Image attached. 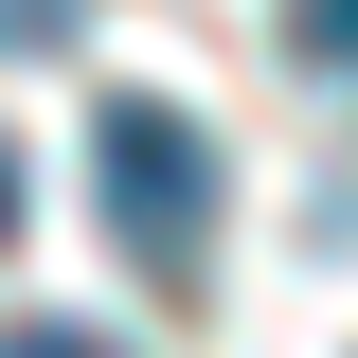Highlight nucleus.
Instances as JSON below:
<instances>
[{
	"mask_svg": "<svg viewBox=\"0 0 358 358\" xmlns=\"http://www.w3.org/2000/svg\"><path fill=\"white\" fill-rule=\"evenodd\" d=\"M90 197H108V233H126L143 268H197V251H215V126L126 90V108L90 126Z\"/></svg>",
	"mask_w": 358,
	"mask_h": 358,
	"instance_id": "nucleus-1",
	"label": "nucleus"
},
{
	"mask_svg": "<svg viewBox=\"0 0 358 358\" xmlns=\"http://www.w3.org/2000/svg\"><path fill=\"white\" fill-rule=\"evenodd\" d=\"M287 54H322V72H358V0H287Z\"/></svg>",
	"mask_w": 358,
	"mask_h": 358,
	"instance_id": "nucleus-2",
	"label": "nucleus"
},
{
	"mask_svg": "<svg viewBox=\"0 0 358 358\" xmlns=\"http://www.w3.org/2000/svg\"><path fill=\"white\" fill-rule=\"evenodd\" d=\"M0 358H126V341H90V322H0Z\"/></svg>",
	"mask_w": 358,
	"mask_h": 358,
	"instance_id": "nucleus-3",
	"label": "nucleus"
},
{
	"mask_svg": "<svg viewBox=\"0 0 358 358\" xmlns=\"http://www.w3.org/2000/svg\"><path fill=\"white\" fill-rule=\"evenodd\" d=\"M72 36V0H0V54H54Z\"/></svg>",
	"mask_w": 358,
	"mask_h": 358,
	"instance_id": "nucleus-4",
	"label": "nucleus"
},
{
	"mask_svg": "<svg viewBox=\"0 0 358 358\" xmlns=\"http://www.w3.org/2000/svg\"><path fill=\"white\" fill-rule=\"evenodd\" d=\"M18 215H36V179H18V143H0V251H18Z\"/></svg>",
	"mask_w": 358,
	"mask_h": 358,
	"instance_id": "nucleus-5",
	"label": "nucleus"
}]
</instances>
